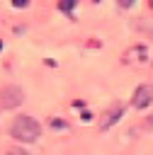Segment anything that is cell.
<instances>
[{"mask_svg":"<svg viewBox=\"0 0 153 155\" xmlns=\"http://www.w3.org/2000/svg\"><path fill=\"white\" fill-rule=\"evenodd\" d=\"M10 133H12V138H17V140H22V143H34V140L39 138V133H41V126H39L36 119L22 114V116H17V119L12 121Z\"/></svg>","mask_w":153,"mask_h":155,"instance_id":"6da1fadb","label":"cell"},{"mask_svg":"<svg viewBox=\"0 0 153 155\" xmlns=\"http://www.w3.org/2000/svg\"><path fill=\"white\" fill-rule=\"evenodd\" d=\"M24 102V92L17 87V85H5L0 90V107L2 109H15Z\"/></svg>","mask_w":153,"mask_h":155,"instance_id":"7a4b0ae2","label":"cell"},{"mask_svg":"<svg viewBox=\"0 0 153 155\" xmlns=\"http://www.w3.org/2000/svg\"><path fill=\"white\" fill-rule=\"evenodd\" d=\"M151 102H153V85H141L131 97V107H136V109H143Z\"/></svg>","mask_w":153,"mask_h":155,"instance_id":"3957f363","label":"cell"},{"mask_svg":"<svg viewBox=\"0 0 153 155\" xmlns=\"http://www.w3.org/2000/svg\"><path fill=\"white\" fill-rule=\"evenodd\" d=\"M134 58H138V61H146V58H148V51H146L143 46H134L131 51H126V53H124V63H136Z\"/></svg>","mask_w":153,"mask_h":155,"instance_id":"277c9868","label":"cell"},{"mask_svg":"<svg viewBox=\"0 0 153 155\" xmlns=\"http://www.w3.org/2000/svg\"><path fill=\"white\" fill-rule=\"evenodd\" d=\"M119 116H121V109L117 107L114 111H109V114H104V121L100 124V128H109V126H112V124H114V121H117Z\"/></svg>","mask_w":153,"mask_h":155,"instance_id":"5b68a950","label":"cell"},{"mask_svg":"<svg viewBox=\"0 0 153 155\" xmlns=\"http://www.w3.org/2000/svg\"><path fill=\"white\" fill-rule=\"evenodd\" d=\"M7 155H29L27 150H22V148H10L7 150Z\"/></svg>","mask_w":153,"mask_h":155,"instance_id":"8992f818","label":"cell"},{"mask_svg":"<svg viewBox=\"0 0 153 155\" xmlns=\"http://www.w3.org/2000/svg\"><path fill=\"white\" fill-rule=\"evenodd\" d=\"M73 2L75 0H61V10H73Z\"/></svg>","mask_w":153,"mask_h":155,"instance_id":"52a82bcc","label":"cell"},{"mask_svg":"<svg viewBox=\"0 0 153 155\" xmlns=\"http://www.w3.org/2000/svg\"><path fill=\"white\" fill-rule=\"evenodd\" d=\"M141 126H143L146 131H153V116H148V119H146V121H143Z\"/></svg>","mask_w":153,"mask_h":155,"instance_id":"ba28073f","label":"cell"},{"mask_svg":"<svg viewBox=\"0 0 153 155\" xmlns=\"http://www.w3.org/2000/svg\"><path fill=\"white\" fill-rule=\"evenodd\" d=\"M134 2H136V0H117V5H119V7H131Z\"/></svg>","mask_w":153,"mask_h":155,"instance_id":"9c48e42d","label":"cell"},{"mask_svg":"<svg viewBox=\"0 0 153 155\" xmlns=\"http://www.w3.org/2000/svg\"><path fill=\"white\" fill-rule=\"evenodd\" d=\"M27 2H29V0H15V5H17V7H24Z\"/></svg>","mask_w":153,"mask_h":155,"instance_id":"30bf717a","label":"cell"}]
</instances>
